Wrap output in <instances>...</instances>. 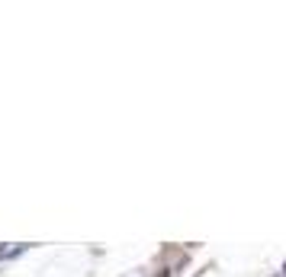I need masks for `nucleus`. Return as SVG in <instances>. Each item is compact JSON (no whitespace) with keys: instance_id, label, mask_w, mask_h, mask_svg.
Instances as JSON below:
<instances>
[]
</instances>
